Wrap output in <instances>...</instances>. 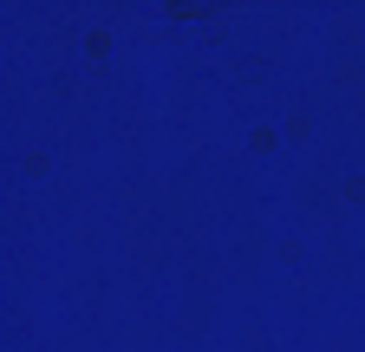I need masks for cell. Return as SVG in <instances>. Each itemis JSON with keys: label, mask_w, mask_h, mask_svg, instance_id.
I'll list each match as a JSON object with an SVG mask.
<instances>
[]
</instances>
